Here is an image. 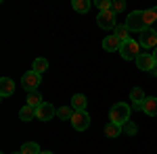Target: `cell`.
<instances>
[{"instance_id":"27","label":"cell","mask_w":157,"mask_h":154,"mask_svg":"<svg viewBox=\"0 0 157 154\" xmlns=\"http://www.w3.org/2000/svg\"><path fill=\"white\" fill-rule=\"evenodd\" d=\"M153 59H155V63H157V48L153 50Z\"/></svg>"},{"instance_id":"14","label":"cell","mask_w":157,"mask_h":154,"mask_svg":"<svg viewBox=\"0 0 157 154\" xmlns=\"http://www.w3.org/2000/svg\"><path fill=\"white\" fill-rule=\"evenodd\" d=\"M13 94H15V83H13V79L2 77L0 79V96L6 98V96H13Z\"/></svg>"},{"instance_id":"17","label":"cell","mask_w":157,"mask_h":154,"mask_svg":"<svg viewBox=\"0 0 157 154\" xmlns=\"http://www.w3.org/2000/svg\"><path fill=\"white\" fill-rule=\"evenodd\" d=\"M46 69H48V60H46V59H36V60H34V65H32V71H36L38 75L46 73Z\"/></svg>"},{"instance_id":"20","label":"cell","mask_w":157,"mask_h":154,"mask_svg":"<svg viewBox=\"0 0 157 154\" xmlns=\"http://www.w3.org/2000/svg\"><path fill=\"white\" fill-rule=\"evenodd\" d=\"M120 133H124V131H121V125H115V123H109L107 127H105V135H107V138H117Z\"/></svg>"},{"instance_id":"9","label":"cell","mask_w":157,"mask_h":154,"mask_svg":"<svg viewBox=\"0 0 157 154\" xmlns=\"http://www.w3.org/2000/svg\"><path fill=\"white\" fill-rule=\"evenodd\" d=\"M52 117H57V108L48 102H44L42 106L36 108V119H40V121H50Z\"/></svg>"},{"instance_id":"18","label":"cell","mask_w":157,"mask_h":154,"mask_svg":"<svg viewBox=\"0 0 157 154\" xmlns=\"http://www.w3.org/2000/svg\"><path fill=\"white\" fill-rule=\"evenodd\" d=\"M19 152H21V154H40L42 150H40V146H38L36 142H25L23 146H21Z\"/></svg>"},{"instance_id":"19","label":"cell","mask_w":157,"mask_h":154,"mask_svg":"<svg viewBox=\"0 0 157 154\" xmlns=\"http://www.w3.org/2000/svg\"><path fill=\"white\" fill-rule=\"evenodd\" d=\"M34 117H36V108L27 106V104H25V106L19 110V119H21V121H32Z\"/></svg>"},{"instance_id":"25","label":"cell","mask_w":157,"mask_h":154,"mask_svg":"<svg viewBox=\"0 0 157 154\" xmlns=\"http://www.w3.org/2000/svg\"><path fill=\"white\" fill-rule=\"evenodd\" d=\"M124 9H126V4H124L121 0H115V2H113V6H111V11L115 13V15H117V13H121Z\"/></svg>"},{"instance_id":"6","label":"cell","mask_w":157,"mask_h":154,"mask_svg":"<svg viewBox=\"0 0 157 154\" xmlns=\"http://www.w3.org/2000/svg\"><path fill=\"white\" fill-rule=\"evenodd\" d=\"M138 44H140L143 48H147V50H151V48L155 50V48H157V31L149 27L147 31H143V34H140V40H138Z\"/></svg>"},{"instance_id":"26","label":"cell","mask_w":157,"mask_h":154,"mask_svg":"<svg viewBox=\"0 0 157 154\" xmlns=\"http://www.w3.org/2000/svg\"><path fill=\"white\" fill-rule=\"evenodd\" d=\"M151 75H153V77H157V65L153 67V71H151Z\"/></svg>"},{"instance_id":"10","label":"cell","mask_w":157,"mask_h":154,"mask_svg":"<svg viewBox=\"0 0 157 154\" xmlns=\"http://www.w3.org/2000/svg\"><path fill=\"white\" fill-rule=\"evenodd\" d=\"M140 110L145 113L147 117H157V98L155 96H147V100L143 102Z\"/></svg>"},{"instance_id":"21","label":"cell","mask_w":157,"mask_h":154,"mask_svg":"<svg viewBox=\"0 0 157 154\" xmlns=\"http://www.w3.org/2000/svg\"><path fill=\"white\" fill-rule=\"evenodd\" d=\"M73 113H75V110H73L71 106H61V108H57V117H59V119H63V121H67V119L71 121Z\"/></svg>"},{"instance_id":"13","label":"cell","mask_w":157,"mask_h":154,"mask_svg":"<svg viewBox=\"0 0 157 154\" xmlns=\"http://www.w3.org/2000/svg\"><path fill=\"white\" fill-rule=\"evenodd\" d=\"M86 104H88V100H86L84 94H73L71 96V108L75 110V113H84Z\"/></svg>"},{"instance_id":"28","label":"cell","mask_w":157,"mask_h":154,"mask_svg":"<svg viewBox=\"0 0 157 154\" xmlns=\"http://www.w3.org/2000/svg\"><path fill=\"white\" fill-rule=\"evenodd\" d=\"M40 154H52V152H48V150H42V152H40Z\"/></svg>"},{"instance_id":"8","label":"cell","mask_w":157,"mask_h":154,"mask_svg":"<svg viewBox=\"0 0 157 154\" xmlns=\"http://www.w3.org/2000/svg\"><path fill=\"white\" fill-rule=\"evenodd\" d=\"M157 63L153 59V54H149V52H140L138 54V59H136V67L140 69V71H153V67H155Z\"/></svg>"},{"instance_id":"1","label":"cell","mask_w":157,"mask_h":154,"mask_svg":"<svg viewBox=\"0 0 157 154\" xmlns=\"http://www.w3.org/2000/svg\"><path fill=\"white\" fill-rule=\"evenodd\" d=\"M157 21V11L155 9H149V11H134L126 17V27L130 31H147L149 25Z\"/></svg>"},{"instance_id":"2","label":"cell","mask_w":157,"mask_h":154,"mask_svg":"<svg viewBox=\"0 0 157 154\" xmlns=\"http://www.w3.org/2000/svg\"><path fill=\"white\" fill-rule=\"evenodd\" d=\"M109 117H111V123H115V125H126L130 121V104H126V102L113 104Z\"/></svg>"},{"instance_id":"23","label":"cell","mask_w":157,"mask_h":154,"mask_svg":"<svg viewBox=\"0 0 157 154\" xmlns=\"http://www.w3.org/2000/svg\"><path fill=\"white\" fill-rule=\"evenodd\" d=\"M121 131H124V133H128V135H136V131H138V125H136L134 121H128L126 125H121Z\"/></svg>"},{"instance_id":"15","label":"cell","mask_w":157,"mask_h":154,"mask_svg":"<svg viewBox=\"0 0 157 154\" xmlns=\"http://www.w3.org/2000/svg\"><path fill=\"white\" fill-rule=\"evenodd\" d=\"M42 104H44V102H42L40 92H29V94H27V106L38 108V106H42Z\"/></svg>"},{"instance_id":"11","label":"cell","mask_w":157,"mask_h":154,"mask_svg":"<svg viewBox=\"0 0 157 154\" xmlns=\"http://www.w3.org/2000/svg\"><path fill=\"white\" fill-rule=\"evenodd\" d=\"M130 100H132V108H134V110H140L143 102L147 100V96H145V92H143L140 88H132V92H130Z\"/></svg>"},{"instance_id":"7","label":"cell","mask_w":157,"mask_h":154,"mask_svg":"<svg viewBox=\"0 0 157 154\" xmlns=\"http://www.w3.org/2000/svg\"><path fill=\"white\" fill-rule=\"evenodd\" d=\"M71 125H73V129L75 131H86L88 129V125H90V115L88 113H73V117H71Z\"/></svg>"},{"instance_id":"5","label":"cell","mask_w":157,"mask_h":154,"mask_svg":"<svg viewBox=\"0 0 157 154\" xmlns=\"http://www.w3.org/2000/svg\"><path fill=\"white\" fill-rule=\"evenodd\" d=\"M21 85H23L27 92H38V85H40V75L36 71H27L21 77Z\"/></svg>"},{"instance_id":"12","label":"cell","mask_w":157,"mask_h":154,"mask_svg":"<svg viewBox=\"0 0 157 154\" xmlns=\"http://www.w3.org/2000/svg\"><path fill=\"white\" fill-rule=\"evenodd\" d=\"M103 48H105V50H109V52L120 50V48H121V40L115 36V34H111V36H107L105 40H103Z\"/></svg>"},{"instance_id":"24","label":"cell","mask_w":157,"mask_h":154,"mask_svg":"<svg viewBox=\"0 0 157 154\" xmlns=\"http://www.w3.org/2000/svg\"><path fill=\"white\" fill-rule=\"evenodd\" d=\"M111 6H113V2H111V0H101V2H98V13L111 11Z\"/></svg>"},{"instance_id":"4","label":"cell","mask_w":157,"mask_h":154,"mask_svg":"<svg viewBox=\"0 0 157 154\" xmlns=\"http://www.w3.org/2000/svg\"><path fill=\"white\" fill-rule=\"evenodd\" d=\"M97 25L101 29H115L117 27V19H115V13L113 11H105L97 15Z\"/></svg>"},{"instance_id":"16","label":"cell","mask_w":157,"mask_h":154,"mask_svg":"<svg viewBox=\"0 0 157 154\" xmlns=\"http://www.w3.org/2000/svg\"><path fill=\"white\" fill-rule=\"evenodd\" d=\"M71 6H73L75 13H82V15H84V13L90 11V0H73Z\"/></svg>"},{"instance_id":"3","label":"cell","mask_w":157,"mask_h":154,"mask_svg":"<svg viewBox=\"0 0 157 154\" xmlns=\"http://www.w3.org/2000/svg\"><path fill=\"white\" fill-rule=\"evenodd\" d=\"M120 54H121V59H126V60H136V59H138V54H140V44L134 42L132 38H130V40L121 42Z\"/></svg>"},{"instance_id":"22","label":"cell","mask_w":157,"mask_h":154,"mask_svg":"<svg viewBox=\"0 0 157 154\" xmlns=\"http://www.w3.org/2000/svg\"><path fill=\"white\" fill-rule=\"evenodd\" d=\"M115 36L120 38L121 42H126V40H130V29L126 27V23H124V25H117V27H115Z\"/></svg>"},{"instance_id":"29","label":"cell","mask_w":157,"mask_h":154,"mask_svg":"<svg viewBox=\"0 0 157 154\" xmlns=\"http://www.w3.org/2000/svg\"><path fill=\"white\" fill-rule=\"evenodd\" d=\"M15 154H21V152H15Z\"/></svg>"}]
</instances>
